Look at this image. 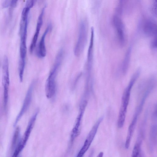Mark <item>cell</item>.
<instances>
[{
    "instance_id": "cell-1",
    "label": "cell",
    "mask_w": 157,
    "mask_h": 157,
    "mask_svg": "<svg viewBox=\"0 0 157 157\" xmlns=\"http://www.w3.org/2000/svg\"><path fill=\"white\" fill-rule=\"evenodd\" d=\"M63 52L60 49L56 57L55 62L48 76L45 85V92L47 97L50 98L55 95L56 90V78L61 64L63 57Z\"/></svg>"
},
{
    "instance_id": "cell-2",
    "label": "cell",
    "mask_w": 157,
    "mask_h": 157,
    "mask_svg": "<svg viewBox=\"0 0 157 157\" xmlns=\"http://www.w3.org/2000/svg\"><path fill=\"white\" fill-rule=\"evenodd\" d=\"M94 32L91 31V36L88 49L86 64V89L88 90L92 86V71L93 61Z\"/></svg>"
},
{
    "instance_id": "cell-3",
    "label": "cell",
    "mask_w": 157,
    "mask_h": 157,
    "mask_svg": "<svg viewBox=\"0 0 157 157\" xmlns=\"http://www.w3.org/2000/svg\"><path fill=\"white\" fill-rule=\"evenodd\" d=\"M140 74V72L139 71L136 70L135 71L131 77L128 86L124 91L122 97L121 104L118 115V116L120 117H126L131 91Z\"/></svg>"
},
{
    "instance_id": "cell-4",
    "label": "cell",
    "mask_w": 157,
    "mask_h": 157,
    "mask_svg": "<svg viewBox=\"0 0 157 157\" xmlns=\"http://www.w3.org/2000/svg\"><path fill=\"white\" fill-rule=\"evenodd\" d=\"M87 39V29L86 22L82 21L79 26L78 38L74 50V54L79 56L83 52Z\"/></svg>"
},
{
    "instance_id": "cell-5",
    "label": "cell",
    "mask_w": 157,
    "mask_h": 157,
    "mask_svg": "<svg viewBox=\"0 0 157 157\" xmlns=\"http://www.w3.org/2000/svg\"><path fill=\"white\" fill-rule=\"evenodd\" d=\"M37 113V112H36L32 116L30 120L22 138L19 143L15 149L13 155V157H17L22 151L25 146L33 127Z\"/></svg>"
},
{
    "instance_id": "cell-6",
    "label": "cell",
    "mask_w": 157,
    "mask_h": 157,
    "mask_svg": "<svg viewBox=\"0 0 157 157\" xmlns=\"http://www.w3.org/2000/svg\"><path fill=\"white\" fill-rule=\"evenodd\" d=\"M120 16L116 14L113 18V24L115 28L117 40L119 45L121 47L124 46L126 38L124 25Z\"/></svg>"
},
{
    "instance_id": "cell-7",
    "label": "cell",
    "mask_w": 157,
    "mask_h": 157,
    "mask_svg": "<svg viewBox=\"0 0 157 157\" xmlns=\"http://www.w3.org/2000/svg\"><path fill=\"white\" fill-rule=\"evenodd\" d=\"M103 118V117H100L95 122L88 134L83 146L77 155V157L82 156L89 149L94 138L99 125L102 121Z\"/></svg>"
},
{
    "instance_id": "cell-8",
    "label": "cell",
    "mask_w": 157,
    "mask_h": 157,
    "mask_svg": "<svg viewBox=\"0 0 157 157\" xmlns=\"http://www.w3.org/2000/svg\"><path fill=\"white\" fill-rule=\"evenodd\" d=\"M140 29L145 36L152 39L157 38V24L153 20L150 19L145 20L141 24Z\"/></svg>"
},
{
    "instance_id": "cell-9",
    "label": "cell",
    "mask_w": 157,
    "mask_h": 157,
    "mask_svg": "<svg viewBox=\"0 0 157 157\" xmlns=\"http://www.w3.org/2000/svg\"><path fill=\"white\" fill-rule=\"evenodd\" d=\"M35 80L33 81L29 86L26 94L22 107L16 117L14 123V126L16 125L19 120L26 112L29 107L32 99L33 91L35 84Z\"/></svg>"
},
{
    "instance_id": "cell-10",
    "label": "cell",
    "mask_w": 157,
    "mask_h": 157,
    "mask_svg": "<svg viewBox=\"0 0 157 157\" xmlns=\"http://www.w3.org/2000/svg\"><path fill=\"white\" fill-rule=\"evenodd\" d=\"M29 14L26 12H22L20 23V35L21 45H26L27 29Z\"/></svg>"
},
{
    "instance_id": "cell-11",
    "label": "cell",
    "mask_w": 157,
    "mask_h": 157,
    "mask_svg": "<svg viewBox=\"0 0 157 157\" xmlns=\"http://www.w3.org/2000/svg\"><path fill=\"white\" fill-rule=\"evenodd\" d=\"M87 103L86 101H84L82 102L80 106V113L77 118L75 125L71 132V142L73 141L79 134L82 117Z\"/></svg>"
},
{
    "instance_id": "cell-12",
    "label": "cell",
    "mask_w": 157,
    "mask_h": 157,
    "mask_svg": "<svg viewBox=\"0 0 157 157\" xmlns=\"http://www.w3.org/2000/svg\"><path fill=\"white\" fill-rule=\"evenodd\" d=\"M45 8H43L41 13L38 17L36 30L30 44L29 50L32 53L36 46L40 32L43 23V17L44 13Z\"/></svg>"
},
{
    "instance_id": "cell-13",
    "label": "cell",
    "mask_w": 157,
    "mask_h": 157,
    "mask_svg": "<svg viewBox=\"0 0 157 157\" xmlns=\"http://www.w3.org/2000/svg\"><path fill=\"white\" fill-rule=\"evenodd\" d=\"M50 26L48 25L39 43L36 53L38 57L40 58L44 57L46 55V49L45 40L46 35L49 32Z\"/></svg>"
},
{
    "instance_id": "cell-14",
    "label": "cell",
    "mask_w": 157,
    "mask_h": 157,
    "mask_svg": "<svg viewBox=\"0 0 157 157\" xmlns=\"http://www.w3.org/2000/svg\"><path fill=\"white\" fill-rule=\"evenodd\" d=\"M139 113L138 111H136L131 123L128 127L125 144V147L127 149L128 148L129 146L131 140L136 127L138 117L140 114Z\"/></svg>"
},
{
    "instance_id": "cell-15",
    "label": "cell",
    "mask_w": 157,
    "mask_h": 157,
    "mask_svg": "<svg viewBox=\"0 0 157 157\" xmlns=\"http://www.w3.org/2000/svg\"><path fill=\"white\" fill-rule=\"evenodd\" d=\"M132 50V46L131 45L128 47L126 52L121 64V71L123 74H125L127 72L130 63Z\"/></svg>"
},
{
    "instance_id": "cell-16",
    "label": "cell",
    "mask_w": 157,
    "mask_h": 157,
    "mask_svg": "<svg viewBox=\"0 0 157 157\" xmlns=\"http://www.w3.org/2000/svg\"><path fill=\"white\" fill-rule=\"evenodd\" d=\"M25 66V59H20L19 62L18 71L20 80L22 82L24 69Z\"/></svg>"
},
{
    "instance_id": "cell-17",
    "label": "cell",
    "mask_w": 157,
    "mask_h": 157,
    "mask_svg": "<svg viewBox=\"0 0 157 157\" xmlns=\"http://www.w3.org/2000/svg\"><path fill=\"white\" fill-rule=\"evenodd\" d=\"M141 141H139L135 145L132 154V156L136 157L139 156L141 153Z\"/></svg>"
},
{
    "instance_id": "cell-18",
    "label": "cell",
    "mask_w": 157,
    "mask_h": 157,
    "mask_svg": "<svg viewBox=\"0 0 157 157\" xmlns=\"http://www.w3.org/2000/svg\"><path fill=\"white\" fill-rule=\"evenodd\" d=\"M19 127H17L15 131L12 140V149H14L16 145L19 135Z\"/></svg>"
},
{
    "instance_id": "cell-19",
    "label": "cell",
    "mask_w": 157,
    "mask_h": 157,
    "mask_svg": "<svg viewBox=\"0 0 157 157\" xmlns=\"http://www.w3.org/2000/svg\"><path fill=\"white\" fill-rule=\"evenodd\" d=\"M127 0H119V4L116 11L117 14L120 15L122 13V9Z\"/></svg>"
},
{
    "instance_id": "cell-20",
    "label": "cell",
    "mask_w": 157,
    "mask_h": 157,
    "mask_svg": "<svg viewBox=\"0 0 157 157\" xmlns=\"http://www.w3.org/2000/svg\"><path fill=\"white\" fill-rule=\"evenodd\" d=\"M151 11L153 15L156 17L157 16V0H151Z\"/></svg>"
},
{
    "instance_id": "cell-21",
    "label": "cell",
    "mask_w": 157,
    "mask_h": 157,
    "mask_svg": "<svg viewBox=\"0 0 157 157\" xmlns=\"http://www.w3.org/2000/svg\"><path fill=\"white\" fill-rule=\"evenodd\" d=\"M157 38L152 39L151 42V48L154 49H156L157 48Z\"/></svg>"
},
{
    "instance_id": "cell-22",
    "label": "cell",
    "mask_w": 157,
    "mask_h": 157,
    "mask_svg": "<svg viewBox=\"0 0 157 157\" xmlns=\"http://www.w3.org/2000/svg\"><path fill=\"white\" fill-rule=\"evenodd\" d=\"M36 1V0H27L26 7L31 9L33 6Z\"/></svg>"
},
{
    "instance_id": "cell-23",
    "label": "cell",
    "mask_w": 157,
    "mask_h": 157,
    "mask_svg": "<svg viewBox=\"0 0 157 157\" xmlns=\"http://www.w3.org/2000/svg\"><path fill=\"white\" fill-rule=\"evenodd\" d=\"M82 73H81L79 74L78 75V76H77V77H76L74 82L73 86H75L77 84V82H78L79 78H80L81 77V76L82 75Z\"/></svg>"
},
{
    "instance_id": "cell-24",
    "label": "cell",
    "mask_w": 157,
    "mask_h": 157,
    "mask_svg": "<svg viewBox=\"0 0 157 157\" xmlns=\"http://www.w3.org/2000/svg\"><path fill=\"white\" fill-rule=\"evenodd\" d=\"M18 0H11L10 6L12 8H15L17 6Z\"/></svg>"
},
{
    "instance_id": "cell-25",
    "label": "cell",
    "mask_w": 157,
    "mask_h": 157,
    "mask_svg": "<svg viewBox=\"0 0 157 157\" xmlns=\"http://www.w3.org/2000/svg\"><path fill=\"white\" fill-rule=\"evenodd\" d=\"M103 155V153L102 152H100L98 155L97 157H102Z\"/></svg>"
}]
</instances>
